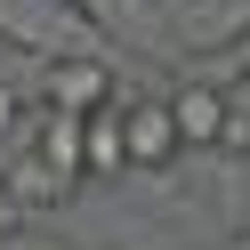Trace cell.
Segmentation results:
<instances>
[{
    "label": "cell",
    "instance_id": "3957f363",
    "mask_svg": "<svg viewBox=\"0 0 250 250\" xmlns=\"http://www.w3.org/2000/svg\"><path fill=\"white\" fill-rule=\"evenodd\" d=\"M226 113H234V97H226V89H210V81H186L178 97H169L178 146H226Z\"/></svg>",
    "mask_w": 250,
    "mask_h": 250
},
{
    "label": "cell",
    "instance_id": "8992f818",
    "mask_svg": "<svg viewBox=\"0 0 250 250\" xmlns=\"http://www.w3.org/2000/svg\"><path fill=\"white\" fill-rule=\"evenodd\" d=\"M24 250H65V242H24Z\"/></svg>",
    "mask_w": 250,
    "mask_h": 250
},
{
    "label": "cell",
    "instance_id": "ba28073f",
    "mask_svg": "<svg viewBox=\"0 0 250 250\" xmlns=\"http://www.w3.org/2000/svg\"><path fill=\"white\" fill-rule=\"evenodd\" d=\"M242 57H250V41H242Z\"/></svg>",
    "mask_w": 250,
    "mask_h": 250
},
{
    "label": "cell",
    "instance_id": "277c9868",
    "mask_svg": "<svg viewBox=\"0 0 250 250\" xmlns=\"http://www.w3.org/2000/svg\"><path fill=\"white\" fill-rule=\"evenodd\" d=\"M129 169V153H121V97L105 105V113L81 121V178H121Z\"/></svg>",
    "mask_w": 250,
    "mask_h": 250
},
{
    "label": "cell",
    "instance_id": "52a82bcc",
    "mask_svg": "<svg viewBox=\"0 0 250 250\" xmlns=\"http://www.w3.org/2000/svg\"><path fill=\"white\" fill-rule=\"evenodd\" d=\"M234 250H250V234H242V242H234Z\"/></svg>",
    "mask_w": 250,
    "mask_h": 250
},
{
    "label": "cell",
    "instance_id": "6da1fadb",
    "mask_svg": "<svg viewBox=\"0 0 250 250\" xmlns=\"http://www.w3.org/2000/svg\"><path fill=\"white\" fill-rule=\"evenodd\" d=\"M113 105V65L105 57H57L49 81H41V113H65V121H89Z\"/></svg>",
    "mask_w": 250,
    "mask_h": 250
},
{
    "label": "cell",
    "instance_id": "7a4b0ae2",
    "mask_svg": "<svg viewBox=\"0 0 250 250\" xmlns=\"http://www.w3.org/2000/svg\"><path fill=\"white\" fill-rule=\"evenodd\" d=\"M121 153L129 169H169L178 162V121H169V97H121Z\"/></svg>",
    "mask_w": 250,
    "mask_h": 250
},
{
    "label": "cell",
    "instance_id": "5b68a950",
    "mask_svg": "<svg viewBox=\"0 0 250 250\" xmlns=\"http://www.w3.org/2000/svg\"><path fill=\"white\" fill-rule=\"evenodd\" d=\"M17 113H24V105H17V89L0 81V129H17V137H24V121H17Z\"/></svg>",
    "mask_w": 250,
    "mask_h": 250
},
{
    "label": "cell",
    "instance_id": "9c48e42d",
    "mask_svg": "<svg viewBox=\"0 0 250 250\" xmlns=\"http://www.w3.org/2000/svg\"><path fill=\"white\" fill-rule=\"evenodd\" d=\"M65 8H73V0H65Z\"/></svg>",
    "mask_w": 250,
    "mask_h": 250
}]
</instances>
